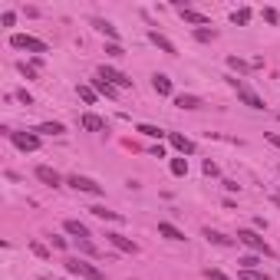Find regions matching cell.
<instances>
[{
  "label": "cell",
  "instance_id": "8992f818",
  "mask_svg": "<svg viewBox=\"0 0 280 280\" xmlns=\"http://www.w3.org/2000/svg\"><path fill=\"white\" fill-rule=\"evenodd\" d=\"M69 188H76V191H86V194H102V185L93 178H86V175H69L66 178Z\"/></svg>",
  "mask_w": 280,
  "mask_h": 280
},
{
  "label": "cell",
  "instance_id": "ffe728a7",
  "mask_svg": "<svg viewBox=\"0 0 280 280\" xmlns=\"http://www.w3.org/2000/svg\"><path fill=\"white\" fill-rule=\"evenodd\" d=\"M89 211H93L96 218H102V221H122V214H119V211H109L106 205H96V208H89Z\"/></svg>",
  "mask_w": 280,
  "mask_h": 280
},
{
  "label": "cell",
  "instance_id": "60d3db41",
  "mask_svg": "<svg viewBox=\"0 0 280 280\" xmlns=\"http://www.w3.org/2000/svg\"><path fill=\"white\" fill-rule=\"evenodd\" d=\"M208 280H228V277H224L221 270H208Z\"/></svg>",
  "mask_w": 280,
  "mask_h": 280
},
{
  "label": "cell",
  "instance_id": "74e56055",
  "mask_svg": "<svg viewBox=\"0 0 280 280\" xmlns=\"http://www.w3.org/2000/svg\"><path fill=\"white\" fill-rule=\"evenodd\" d=\"M50 241H53V247H56V250H66V237H56V234H53Z\"/></svg>",
  "mask_w": 280,
  "mask_h": 280
},
{
  "label": "cell",
  "instance_id": "4fadbf2b",
  "mask_svg": "<svg viewBox=\"0 0 280 280\" xmlns=\"http://www.w3.org/2000/svg\"><path fill=\"white\" fill-rule=\"evenodd\" d=\"M89 86H93V89H96V93H99V96H106V99H116V96H119V89L112 86V82H106V79H102V76H96V79L89 82Z\"/></svg>",
  "mask_w": 280,
  "mask_h": 280
},
{
  "label": "cell",
  "instance_id": "ba28073f",
  "mask_svg": "<svg viewBox=\"0 0 280 280\" xmlns=\"http://www.w3.org/2000/svg\"><path fill=\"white\" fill-rule=\"evenodd\" d=\"M168 142H172V149L178 152L181 158H185V155H194V142H191L188 135H181V132H168Z\"/></svg>",
  "mask_w": 280,
  "mask_h": 280
},
{
  "label": "cell",
  "instance_id": "5b68a950",
  "mask_svg": "<svg viewBox=\"0 0 280 280\" xmlns=\"http://www.w3.org/2000/svg\"><path fill=\"white\" fill-rule=\"evenodd\" d=\"M7 138H10L20 152H37L40 149V135H37V132H13L10 129V135H7Z\"/></svg>",
  "mask_w": 280,
  "mask_h": 280
},
{
  "label": "cell",
  "instance_id": "6da1fadb",
  "mask_svg": "<svg viewBox=\"0 0 280 280\" xmlns=\"http://www.w3.org/2000/svg\"><path fill=\"white\" fill-rule=\"evenodd\" d=\"M66 270H69L73 277H82V280H106V274H102L96 264L79 261V257H69V261H66Z\"/></svg>",
  "mask_w": 280,
  "mask_h": 280
},
{
  "label": "cell",
  "instance_id": "f546056e",
  "mask_svg": "<svg viewBox=\"0 0 280 280\" xmlns=\"http://www.w3.org/2000/svg\"><path fill=\"white\" fill-rule=\"evenodd\" d=\"M237 264H241L244 270H257V264H261V261H257V254H247V257H241Z\"/></svg>",
  "mask_w": 280,
  "mask_h": 280
},
{
  "label": "cell",
  "instance_id": "cb8c5ba5",
  "mask_svg": "<svg viewBox=\"0 0 280 280\" xmlns=\"http://www.w3.org/2000/svg\"><path fill=\"white\" fill-rule=\"evenodd\" d=\"M168 168H172L175 178H185V175H188V158H172V165H168Z\"/></svg>",
  "mask_w": 280,
  "mask_h": 280
},
{
  "label": "cell",
  "instance_id": "ab89813d",
  "mask_svg": "<svg viewBox=\"0 0 280 280\" xmlns=\"http://www.w3.org/2000/svg\"><path fill=\"white\" fill-rule=\"evenodd\" d=\"M267 142H270V145H277V149H280V135H277V132H267Z\"/></svg>",
  "mask_w": 280,
  "mask_h": 280
},
{
  "label": "cell",
  "instance_id": "2e32d148",
  "mask_svg": "<svg viewBox=\"0 0 280 280\" xmlns=\"http://www.w3.org/2000/svg\"><path fill=\"white\" fill-rule=\"evenodd\" d=\"M175 106L178 109H201L205 102H201L198 96H191V93H181V96H175Z\"/></svg>",
  "mask_w": 280,
  "mask_h": 280
},
{
  "label": "cell",
  "instance_id": "7402d4cb",
  "mask_svg": "<svg viewBox=\"0 0 280 280\" xmlns=\"http://www.w3.org/2000/svg\"><path fill=\"white\" fill-rule=\"evenodd\" d=\"M37 132H43V135H63L66 125L63 122H43V125H37Z\"/></svg>",
  "mask_w": 280,
  "mask_h": 280
},
{
  "label": "cell",
  "instance_id": "4dcf8cb0",
  "mask_svg": "<svg viewBox=\"0 0 280 280\" xmlns=\"http://www.w3.org/2000/svg\"><path fill=\"white\" fill-rule=\"evenodd\" d=\"M241 280H270V277L261 274V270H241Z\"/></svg>",
  "mask_w": 280,
  "mask_h": 280
},
{
  "label": "cell",
  "instance_id": "e0dca14e",
  "mask_svg": "<svg viewBox=\"0 0 280 280\" xmlns=\"http://www.w3.org/2000/svg\"><path fill=\"white\" fill-rule=\"evenodd\" d=\"M158 234H162L165 241H185V231H178L175 224H168V221L158 224Z\"/></svg>",
  "mask_w": 280,
  "mask_h": 280
},
{
  "label": "cell",
  "instance_id": "ac0fdd59",
  "mask_svg": "<svg viewBox=\"0 0 280 280\" xmlns=\"http://www.w3.org/2000/svg\"><path fill=\"white\" fill-rule=\"evenodd\" d=\"M79 125H82L86 132H102V129H106V122H102L99 116H93V112H86V116L79 119Z\"/></svg>",
  "mask_w": 280,
  "mask_h": 280
},
{
  "label": "cell",
  "instance_id": "277c9868",
  "mask_svg": "<svg viewBox=\"0 0 280 280\" xmlns=\"http://www.w3.org/2000/svg\"><path fill=\"white\" fill-rule=\"evenodd\" d=\"M10 46L13 50H26V53H46V43L40 37H30V33H13L10 37Z\"/></svg>",
  "mask_w": 280,
  "mask_h": 280
},
{
  "label": "cell",
  "instance_id": "836d02e7",
  "mask_svg": "<svg viewBox=\"0 0 280 280\" xmlns=\"http://www.w3.org/2000/svg\"><path fill=\"white\" fill-rule=\"evenodd\" d=\"M0 23H4V26H13V23H17V13H13V10H7L4 17H0Z\"/></svg>",
  "mask_w": 280,
  "mask_h": 280
},
{
  "label": "cell",
  "instance_id": "d6986e66",
  "mask_svg": "<svg viewBox=\"0 0 280 280\" xmlns=\"http://www.w3.org/2000/svg\"><path fill=\"white\" fill-rule=\"evenodd\" d=\"M93 26H96L99 33H106V37H109V43H119V30L109 23V20H93Z\"/></svg>",
  "mask_w": 280,
  "mask_h": 280
},
{
  "label": "cell",
  "instance_id": "7a4b0ae2",
  "mask_svg": "<svg viewBox=\"0 0 280 280\" xmlns=\"http://www.w3.org/2000/svg\"><path fill=\"white\" fill-rule=\"evenodd\" d=\"M237 241H241L244 247H250V250H254V254H264V257H274V250H270V244L264 241V237L257 234V231H247V228H244V231H237Z\"/></svg>",
  "mask_w": 280,
  "mask_h": 280
},
{
  "label": "cell",
  "instance_id": "9c48e42d",
  "mask_svg": "<svg viewBox=\"0 0 280 280\" xmlns=\"http://www.w3.org/2000/svg\"><path fill=\"white\" fill-rule=\"evenodd\" d=\"M33 175H37L43 185H50V188H60V185H63L60 172H56V168H50V165H37V172H33Z\"/></svg>",
  "mask_w": 280,
  "mask_h": 280
},
{
  "label": "cell",
  "instance_id": "d590c367",
  "mask_svg": "<svg viewBox=\"0 0 280 280\" xmlns=\"http://www.w3.org/2000/svg\"><path fill=\"white\" fill-rule=\"evenodd\" d=\"M17 99H20V102H23V106H33V96H30V93H26V89H20V93H17Z\"/></svg>",
  "mask_w": 280,
  "mask_h": 280
},
{
  "label": "cell",
  "instance_id": "3957f363",
  "mask_svg": "<svg viewBox=\"0 0 280 280\" xmlns=\"http://www.w3.org/2000/svg\"><path fill=\"white\" fill-rule=\"evenodd\" d=\"M228 82L237 89V99H241L244 106H250V109H264V99H261V96H257L244 79H237V76H228Z\"/></svg>",
  "mask_w": 280,
  "mask_h": 280
},
{
  "label": "cell",
  "instance_id": "f35d334b",
  "mask_svg": "<svg viewBox=\"0 0 280 280\" xmlns=\"http://www.w3.org/2000/svg\"><path fill=\"white\" fill-rule=\"evenodd\" d=\"M205 175H218V165H214L211 158H208V162H205Z\"/></svg>",
  "mask_w": 280,
  "mask_h": 280
},
{
  "label": "cell",
  "instance_id": "603a6c76",
  "mask_svg": "<svg viewBox=\"0 0 280 280\" xmlns=\"http://www.w3.org/2000/svg\"><path fill=\"white\" fill-rule=\"evenodd\" d=\"M231 23H234V26H247L250 23V10H247V7L234 10V13H231Z\"/></svg>",
  "mask_w": 280,
  "mask_h": 280
},
{
  "label": "cell",
  "instance_id": "e575fe53",
  "mask_svg": "<svg viewBox=\"0 0 280 280\" xmlns=\"http://www.w3.org/2000/svg\"><path fill=\"white\" fill-rule=\"evenodd\" d=\"M79 250H82V254H89V257H96V254H99V250H96L89 241H79Z\"/></svg>",
  "mask_w": 280,
  "mask_h": 280
},
{
  "label": "cell",
  "instance_id": "83f0119b",
  "mask_svg": "<svg viewBox=\"0 0 280 280\" xmlns=\"http://www.w3.org/2000/svg\"><path fill=\"white\" fill-rule=\"evenodd\" d=\"M228 66L234 69V73H247L250 69V63H244V60H237V56H228Z\"/></svg>",
  "mask_w": 280,
  "mask_h": 280
},
{
  "label": "cell",
  "instance_id": "44dd1931",
  "mask_svg": "<svg viewBox=\"0 0 280 280\" xmlns=\"http://www.w3.org/2000/svg\"><path fill=\"white\" fill-rule=\"evenodd\" d=\"M205 237H208L211 244H218V247H231V244H234L231 237H224L221 231H211V228H205Z\"/></svg>",
  "mask_w": 280,
  "mask_h": 280
},
{
  "label": "cell",
  "instance_id": "4316f807",
  "mask_svg": "<svg viewBox=\"0 0 280 280\" xmlns=\"http://www.w3.org/2000/svg\"><path fill=\"white\" fill-rule=\"evenodd\" d=\"M76 93H79V99L86 102V106H93V102H96V89H93V86H79Z\"/></svg>",
  "mask_w": 280,
  "mask_h": 280
},
{
  "label": "cell",
  "instance_id": "1f68e13d",
  "mask_svg": "<svg viewBox=\"0 0 280 280\" xmlns=\"http://www.w3.org/2000/svg\"><path fill=\"white\" fill-rule=\"evenodd\" d=\"M106 53H109V56H116V60H119V56H125L122 43H106Z\"/></svg>",
  "mask_w": 280,
  "mask_h": 280
},
{
  "label": "cell",
  "instance_id": "7c38bea8",
  "mask_svg": "<svg viewBox=\"0 0 280 280\" xmlns=\"http://www.w3.org/2000/svg\"><path fill=\"white\" fill-rule=\"evenodd\" d=\"M181 20H185V23H191V26H198V30H201V26H208V17H205V13H198V10H188V7H181Z\"/></svg>",
  "mask_w": 280,
  "mask_h": 280
},
{
  "label": "cell",
  "instance_id": "52a82bcc",
  "mask_svg": "<svg viewBox=\"0 0 280 280\" xmlns=\"http://www.w3.org/2000/svg\"><path fill=\"white\" fill-rule=\"evenodd\" d=\"M99 76H102L106 82H112L116 89H129V86H132V79L122 73V69H116V66H99Z\"/></svg>",
  "mask_w": 280,
  "mask_h": 280
},
{
  "label": "cell",
  "instance_id": "d4e9b609",
  "mask_svg": "<svg viewBox=\"0 0 280 280\" xmlns=\"http://www.w3.org/2000/svg\"><path fill=\"white\" fill-rule=\"evenodd\" d=\"M138 132H142V135H149V138H162V135H168V132H162L158 125H149V122L138 125Z\"/></svg>",
  "mask_w": 280,
  "mask_h": 280
},
{
  "label": "cell",
  "instance_id": "d6a6232c",
  "mask_svg": "<svg viewBox=\"0 0 280 280\" xmlns=\"http://www.w3.org/2000/svg\"><path fill=\"white\" fill-rule=\"evenodd\" d=\"M17 69H20V73H23V76H26V79H37V69H33V66H26V63H20V66H17Z\"/></svg>",
  "mask_w": 280,
  "mask_h": 280
},
{
  "label": "cell",
  "instance_id": "30bf717a",
  "mask_svg": "<svg viewBox=\"0 0 280 280\" xmlns=\"http://www.w3.org/2000/svg\"><path fill=\"white\" fill-rule=\"evenodd\" d=\"M106 241H109L116 250H122V254H138V244L129 241V237H122V234H106Z\"/></svg>",
  "mask_w": 280,
  "mask_h": 280
},
{
  "label": "cell",
  "instance_id": "8d00e7d4",
  "mask_svg": "<svg viewBox=\"0 0 280 280\" xmlns=\"http://www.w3.org/2000/svg\"><path fill=\"white\" fill-rule=\"evenodd\" d=\"M264 20H267V23H277V10H274V7H267V10H264Z\"/></svg>",
  "mask_w": 280,
  "mask_h": 280
},
{
  "label": "cell",
  "instance_id": "5bb4252c",
  "mask_svg": "<svg viewBox=\"0 0 280 280\" xmlns=\"http://www.w3.org/2000/svg\"><path fill=\"white\" fill-rule=\"evenodd\" d=\"M152 89H155L158 96H172V79H168L165 73H155L152 76Z\"/></svg>",
  "mask_w": 280,
  "mask_h": 280
},
{
  "label": "cell",
  "instance_id": "9a60e30c",
  "mask_svg": "<svg viewBox=\"0 0 280 280\" xmlns=\"http://www.w3.org/2000/svg\"><path fill=\"white\" fill-rule=\"evenodd\" d=\"M149 40H152V43H155V46H158V50H162V53L175 56V43H172V40H168V37H162V33H158V30H152V33H149Z\"/></svg>",
  "mask_w": 280,
  "mask_h": 280
},
{
  "label": "cell",
  "instance_id": "484cf974",
  "mask_svg": "<svg viewBox=\"0 0 280 280\" xmlns=\"http://www.w3.org/2000/svg\"><path fill=\"white\" fill-rule=\"evenodd\" d=\"M214 37H218V30H208V26H201V30H194V40H198V43H211Z\"/></svg>",
  "mask_w": 280,
  "mask_h": 280
},
{
  "label": "cell",
  "instance_id": "8fae6325",
  "mask_svg": "<svg viewBox=\"0 0 280 280\" xmlns=\"http://www.w3.org/2000/svg\"><path fill=\"white\" fill-rule=\"evenodd\" d=\"M63 231H66V234H73L76 241H89V228L82 221H76V218H66L63 221Z\"/></svg>",
  "mask_w": 280,
  "mask_h": 280
},
{
  "label": "cell",
  "instance_id": "f1b7e54d",
  "mask_svg": "<svg viewBox=\"0 0 280 280\" xmlns=\"http://www.w3.org/2000/svg\"><path fill=\"white\" fill-rule=\"evenodd\" d=\"M30 250L37 257H43V261H50V247H46V244H40V241H30Z\"/></svg>",
  "mask_w": 280,
  "mask_h": 280
}]
</instances>
